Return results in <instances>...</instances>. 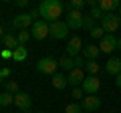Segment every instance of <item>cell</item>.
<instances>
[{
	"label": "cell",
	"instance_id": "4fadbf2b",
	"mask_svg": "<svg viewBox=\"0 0 121 113\" xmlns=\"http://www.w3.org/2000/svg\"><path fill=\"white\" fill-rule=\"evenodd\" d=\"M101 52H113L117 48V36L115 35H105L101 39V44H99Z\"/></svg>",
	"mask_w": 121,
	"mask_h": 113
},
{
	"label": "cell",
	"instance_id": "836d02e7",
	"mask_svg": "<svg viewBox=\"0 0 121 113\" xmlns=\"http://www.w3.org/2000/svg\"><path fill=\"white\" fill-rule=\"evenodd\" d=\"M16 6L18 8H24V6H28V0H16Z\"/></svg>",
	"mask_w": 121,
	"mask_h": 113
},
{
	"label": "cell",
	"instance_id": "8d00e7d4",
	"mask_svg": "<svg viewBox=\"0 0 121 113\" xmlns=\"http://www.w3.org/2000/svg\"><path fill=\"white\" fill-rule=\"evenodd\" d=\"M2 36H4V28H2V26H0V39H2Z\"/></svg>",
	"mask_w": 121,
	"mask_h": 113
},
{
	"label": "cell",
	"instance_id": "6da1fadb",
	"mask_svg": "<svg viewBox=\"0 0 121 113\" xmlns=\"http://www.w3.org/2000/svg\"><path fill=\"white\" fill-rule=\"evenodd\" d=\"M63 14V2L60 0H43L39 4V16H43L44 22H56Z\"/></svg>",
	"mask_w": 121,
	"mask_h": 113
},
{
	"label": "cell",
	"instance_id": "4316f807",
	"mask_svg": "<svg viewBox=\"0 0 121 113\" xmlns=\"http://www.w3.org/2000/svg\"><path fill=\"white\" fill-rule=\"evenodd\" d=\"M85 4H87L85 0H71L69 2V10H81Z\"/></svg>",
	"mask_w": 121,
	"mask_h": 113
},
{
	"label": "cell",
	"instance_id": "277c9868",
	"mask_svg": "<svg viewBox=\"0 0 121 113\" xmlns=\"http://www.w3.org/2000/svg\"><path fill=\"white\" fill-rule=\"evenodd\" d=\"M56 67H59V61H55L52 56H44L36 63V71L43 75H51V77L56 75Z\"/></svg>",
	"mask_w": 121,
	"mask_h": 113
},
{
	"label": "cell",
	"instance_id": "d6986e66",
	"mask_svg": "<svg viewBox=\"0 0 121 113\" xmlns=\"http://www.w3.org/2000/svg\"><path fill=\"white\" fill-rule=\"evenodd\" d=\"M59 67L63 71H67V73H71V71L75 69V59H71V56H67V55H63L59 59Z\"/></svg>",
	"mask_w": 121,
	"mask_h": 113
},
{
	"label": "cell",
	"instance_id": "7bdbcfd3",
	"mask_svg": "<svg viewBox=\"0 0 121 113\" xmlns=\"http://www.w3.org/2000/svg\"><path fill=\"white\" fill-rule=\"evenodd\" d=\"M83 113H87V111H83Z\"/></svg>",
	"mask_w": 121,
	"mask_h": 113
},
{
	"label": "cell",
	"instance_id": "ffe728a7",
	"mask_svg": "<svg viewBox=\"0 0 121 113\" xmlns=\"http://www.w3.org/2000/svg\"><path fill=\"white\" fill-rule=\"evenodd\" d=\"M26 56H28V51H26L22 44H20V47H16V48L12 51V61H16V63H22Z\"/></svg>",
	"mask_w": 121,
	"mask_h": 113
},
{
	"label": "cell",
	"instance_id": "9a60e30c",
	"mask_svg": "<svg viewBox=\"0 0 121 113\" xmlns=\"http://www.w3.org/2000/svg\"><path fill=\"white\" fill-rule=\"evenodd\" d=\"M119 6H121L119 0H99V8L103 10L105 14H111L113 10H117Z\"/></svg>",
	"mask_w": 121,
	"mask_h": 113
},
{
	"label": "cell",
	"instance_id": "1f68e13d",
	"mask_svg": "<svg viewBox=\"0 0 121 113\" xmlns=\"http://www.w3.org/2000/svg\"><path fill=\"white\" fill-rule=\"evenodd\" d=\"M0 59H12V51L2 48V51H0Z\"/></svg>",
	"mask_w": 121,
	"mask_h": 113
},
{
	"label": "cell",
	"instance_id": "7402d4cb",
	"mask_svg": "<svg viewBox=\"0 0 121 113\" xmlns=\"http://www.w3.org/2000/svg\"><path fill=\"white\" fill-rule=\"evenodd\" d=\"M85 71H87L89 75H97V73L101 71V65H99L97 61H87V63H85Z\"/></svg>",
	"mask_w": 121,
	"mask_h": 113
},
{
	"label": "cell",
	"instance_id": "603a6c76",
	"mask_svg": "<svg viewBox=\"0 0 121 113\" xmlns=\"http://www.w3.org/2000/svg\"><path fill=\"white\" fill-rule=\"evenodd\" d=\"M83 28H85V30H93V28H97V20L93 16H85V20H83Z\"/></svg>",
	"mask_w": 121,
	"mask_h": 113
},
{
	"label": "cell",
	"instance_id": "7a4b0ae2",
	"mask_svg": "<svg viewBox=\"0 0 121 113\" xmlns=\"http://www.w3.org/2000/svg\"><path fill=\"white\" fill-rule=\"evenodd\" d=\"M101 26H103V30L107 32V35L117 32V30L121 28V18H119V14H115V12L105 14V18L101 20Z\"/></svg>",
	"mask_w": 121,
	"mask_h": 113
},
{
	"label": "cell",
	"instance_id": "7c38bea8",
	"mask_svg": "<svg viewBox=\"0 0 121 113\" xmlns=\"http://www.w3.org/2000/svg\"><path fill=\"white\" fill-rule=\"evenodd\" d=\"M14 105H16L20 111H28L30 109V105H32V99H30V95L28 93H24V91H18L16 95H14Z\"/></svg>",
	"mask_w": 121,
	"mask_h": 113
},
{
	"label": "cell",
	"instance_id": "60d3db41",
	"mask_svg": "<svg viewBox=\"0 0 121 113\" xmlns=\"http://www.w3.org/2000/svg\"><path fill=\"white\" fill-rule=\"evenodd\" d=\"M39 113H44V111H39Z\"/></svg>",
	"mask_w": 121,
	"mask_h": 113
},
{
	"label": "cell",
	"instance_id": "8fae6325",
	"mask_svg": "<svg viewBox=\"0 0 121 113\" xmlns=\"http://www.w3.org/2000/svg\"><path fill=\"white\" fill-rule=\"evenodd\" d=\"M85 69H81V67H75L73 71H71L69 75H67V81H69L71 87H81L83 81H85Z\"/></svg>",
	"mask_w": 121,
	"mask_h": 113
},
{
	"label": "cell",
	"instance_id": "d4e9b609",
	"mask_svg": "<svg viewBox=\"0 0 121 113\" xmlns=\"http://www.w3.org/2000/svg\"><path fill=\"white\" fill-rule=\"evenodd\" d=\"M16 39H18V44H22V47H24V43L28 39H32V36H30V30H20L16 35Z\"/></svg>",
	"mask_w": 121,
	"mask_h": 113
},
{
	"label": "cell",
	"instance_id": "f35d334b",
	"mask_svg": "<svg viewBox=\"0 0 121 113\" xmlns=\"http://www.w3.org/2000/svg\"><path fill=\"white\" fill-rule=\"evenodd\" d=\"M119 18H121V6H119Z\"/></svg>",
	"mask_w": 121,
	"mask_h": 113
},
{
	"label": "cell",
	"instance_id": "ab89813d",
	"mask_svg": "<svg viewBox=\"0 0 121 113\" xmlns=\"http://www.w3.org/2000/svg\"><path fill=\"white\" fill-rule=\"evenodd\" d=\"M0 83H2V77H0Z\"/></svg>",
	"mask_w": 121,
	"mask_h": 113
},
{
	"label": "cell",
	"instance_id": "d590c367",
	"mask_svg": "<svg viewBox=\"0 0 121 113\" xmlns=\"http://www.w3.org/2000/svg\"><path fill=\"white\" fill-rule=\"evenodd\" d=\"M115 85H117V89H121V75L115 77Z\"/></svg>",
	"mask_w": 121,
	"mask_h": 113
},
{
	"label": "cell",
	"instance_id": "ee69618b",
	"mask_svg": "<svg viewBox=\"0 0 121 113\" xmlns=\"http://www.w3.org/2000/svg\"><path fill=\"white\" fill-rule=\"evenodd\" d=\"M119 30H121V28H119Z\"/></svg>",
	"mask_w": 121,
	"mask_h": 113
},
{
	"label": "cell",
	"instance_id": "e0dca14e",
	"mask_svg": "<svg viewBox=\"0 0 121 113\" xmlns=\"http://www.w3.org/2000/svg\"><path fill=\"white\" fill-rule=\"evenodd\" d=\"M83 55H85L87 61H95L97 56L101 55V48H99V47H95V44H87V47L83 48Z\"/></svg>",
	"mask_w": 121,
	"mask_h": 113
},
{
	"label": "cell",
	"instance_id": "3957f363",
	"mask_svg": "<svg viewBox=\"0 0 121 113\" xmlns=\"http://www.w3.org/2000/svg\"><path fill=\"white\" fill-rule=\"evenodd\" d=\"M48 36H52V39H56V40L67 39V36H69V26H67V22H63V20L51 22V24H48Z\"/></svg>",
	"mask_w": 121,
	"mask_h": 113
},
{
	"label": "cell",
	"instance_id": "ac0fdd59",
	"mask_svg": "<svg viewBox=\"0 0 121 113\" xmlns=\"http://www.w3.org/2000/svg\"><path fill=\"white\" fill-rule=\"evenodd\" d=\"M0 40H2V44H4V48H8V51H14L16 47H20V44H18L16 35H4Z\"/></svg>",
	"mask_w": 121,
	"mask_h": 113
},
{
	"label": "cell",
	"instance_id": "f1b7e54d",
	"mask_svg": "<svg viewBox=\"0 0 121 113\" xmlns=\"http://www.w3.org/2000/svg\"><path fill=\"white\" fill-rule=\"evenodd\" d=\"M4 85H6V91H8V93H12V95H16V93H18V85L14 81H6Z\"/></svg>",
	"mask_w": 121,
	"mask_h": 113
},
{
	"label": "cell",
	"instance_id": "e575fe53",
	"mask_svg": "<svg viewBox=\"0 0 121 113\" xmlns=\"http://www.w3.org/2000/svg\"><path fill=\"white\" fill-rule=\"evenodd\" d=\"M87 6H91V8H95V6H99V2H97V0H87Z\"/></svg>",
	"mask_w": 121,
	"mask_h": 113
},
{
	"label": "cell",
	"instance_id": "d6a6232c",
	"mask_svg": "<svg viewBox=\"0 0 121 113\" xmlns=\"http://www.w3.org/2000/svg\"><path fill=\"white\" fill-rule=\"evenodd\" d=\"M75 67H81V69L85 67V61H83L81 56H77V59H75Z\"/></svg>",
	"mask_w": 121,
	"mask_h": 113
},
{
	"label": "cell",
	"instance_id": "44dd1931",
	"mask_svg": "<svg viewBox=\"0 0 121 113\" xmlns=\"http://www.w3.org/2000/svg\"><path fill=\"white\" fill-rule=\"evenodd\" d=\"M12 103H14V95L12 93H8V91L0 93V105H2V107H8V105H12Z\"/></svg>",
	"mask_w": 121,
	"mask_h": 113
},
{
	"label": "cell",
	"instance_id": "b9f144b4",
	"mask_svg": "<svg viewBox=\"0 0 121 113\" xmlns=\"http://www.w3.org/2000/svg\"><path fill=\"white\" fill-rule=\"evenodd\" d=\"M24 113H28V111H24Z\"/></svg>",
	"mask_w": 121,
	"mask_h": 113
},
{
	"label": "cell",
	"instance_id": "5bb4252c",
	"mask_svg": "<svg viewBox=\"0 0 121 113\" xmlns=\"http://www.w3.org/2000/svg\"><path fill=\"white\" fill-rule=\"evenodd\" d=\"M105 71H107V75H111V77H117V75H121V59H109L107 65H105Z\"/></svg>",
	"mask_w": 121,
	"mask_h": 113
},
{
	"label": "cell",
	"instance_id": "4dcf8cb0",
	"mask_svg": "<svg viewBox=\"0 0 121 113\" xmlns=\"http://www.w3.org/2000/svg\"><path fill=\"white\" fill-rule=\"evenodd\" d=\"M10 73H12V71H10L8 67H2V69H0V77H2V81H4V79H8Z\"/></svg>",
	"mask_w": 121,
	"mask_h": 113
},
{
	"label": "cell",
	"instance_id": "484cf974",
	"mask_svg": "<svg viewBox=\"0 0 121 113\" xmlns=\"http://www.w3.org/2000/svg\"><path fill=\"white\" fill-rule=\"evenodd\" d=\"M105 35H107V32L103 30V26H97V28H93V30H91V36H93V39H97V40H101Z\"/></svg>",
	"mask_w": 121,
	"mask_h": 113
},
{
	"label": "cell",
	"instance_id": "ba28073f",
	"mask_svg": "<svg viewBox=\"0 0 121 113\" xmlns=\"http://www.w3.org/2000/svg\"><path fill=\"white\" fill-rule=\"evenodd\" d=\"M83 20H85V16H83L81 10H69V14H67V26H69L71 30H81L83 28Z\"/></svg>",
	"mask_w": 121,
	"mask_h": 113
},
{
	"label": "cell",
	"instance_id": "30bf717a",
	"mask_svg": "<svg viewBox=\"0 0 121 113\" xmlns=\"http://www.w3.org/2000/svg\"><path fill=\"white\" fill-rule=\"evenodd\" d=\"M81 107H83V111H87V113L99 111V109H101V97L99 95H87V97H83Z\"/></svg>",
	"mask_w": 121,
	"mask_h": 113
},
{
	"label": "cell",
	"instance_id": "9c48e42d",
	"mask_svg": "<svg viewBox=\"0 0 121 113\" xmlns=\"http://www.w3.org/2000/svg\"><path fill=\"white\" fill-rule=\"evenodd\" d=\"M35 24V16L30 12H24V14H18V16L12 18V26L16 28V30H26L28 26Z\"/></svg>",
	"mask_w": 121,
	"mask_h": 113
},
{
	"label": "cell",
	"instance_id": "f546056e",
	"mask_svg": "<svg viewBox=\"0 0 121 113\" xmlns=\"http://www.w3.org/2000/svg\"><path fill=\"white\" fill-rule=\"evenodd\" d=\"M83 95H85V93H83V89H81V87H75V89H73V93H71V97H73V99H77V101H79V99L83 101Z\"/></svg>",
	"mask_w": 121,
	"mask_h": 113
},
{
	"label": "cell",
	"instance_id": "74e56055",
	"mask_svg": "<svg viewBox=\"0 0 121 113\" xmlns=\"http://www.w3.org/2000/svg\"><path fill=\"white\" fill-rule=\"evenodd\" d=\"M117 48H121V39H117Z\"/></svg>",
	"mask_w": 121,
	"mask_h": 113
},
{
	"label": "cell",
	"instance_id": "2e32d148",
	"mask_svg": "<svg viewBox=\"0 0 121 113\" xmlns=\"http://www.w3.org/2000/svg\"><path fill=\"white\" fill-rule=\"evenodd\" d=\"M52 89H65V87H69V81H67V75H63V73H56V75H52Z\"/></svg>",
	"mask_w": 121,
	"mask_h": 113
},
{
	"label": "cell",
	"instance_id": "5b68a950",
	"mask_svg": "<svg viewBox=\"0 0 121 113\" xmlns=\"http://www.w3.org/2000/svg\"><path fill=\"white\" fill-rule=\"evenodd\" d=\"M81 89L87 95H97L99 89H101V79L97 77V75H87L85 81H83V85H81Z\"/></svg>",
	"mask_w": 121,
	"mask_h": 113
},
{
	"label": "cell",
	"instance_id": "52a82bcc",
	"mask_svg": "<svg viewBox=\"0 0 121 113\" xmlns=\"http://www.w3.org/2000/svg\"><path fill=\"white\" fill-rule=\"evenodd\" d=\"M83 39L79 35H73L69 39V43H67V56H71V59H77L79 56V52L83 51Z\"/></svg>",
	"mask_w": 121,
	"mask_h": 113
},
{
	"label": "cell",
	"instance_id": "cb8c5ba5",
	"mask_svg": "<svg viewBox=\"0 0 121 113\" xmlns=\"http://www.w3.org/2000/svg\"><path fill=\"white\" fill-rule=\"evenodd\" d=\"M65 113H83V107H81V103H67Z\"/></svg>",
	"mask_w": 121,
	"mask_h": 113
},
{
	"label": "cell",
	"instance_id": "83f0119b",
	"mask_svg": "<svg viewBox=\"0 0 121 113\" xmlns=\"http://www.w3.org/2000/svg\"><path fill=\"white\" fill-rule=\"evenodd\" d=\"M91 16L95 18V20H103V18H105V12L99 8V6H95V8H91Z\"/></svg>",
	"mask_w": 121,
	"mask_h": 113
},
{
	"label": "cell",
	"instance_id": "8992f818",
	"mask_svg": "<svg viewBox=\"0 0 121 113\" xmlns=\"http://www.w3.org/2000/svg\"><path fill=\"white\" fill-rule=\"evenodd\" d=\"M30 36L35 40H44L48 36V22H44L43 18L35 20V24L30 26Z\"/></svg>",
	"mask_w": 121,
	"mask_h": 113
}]
</instances>
